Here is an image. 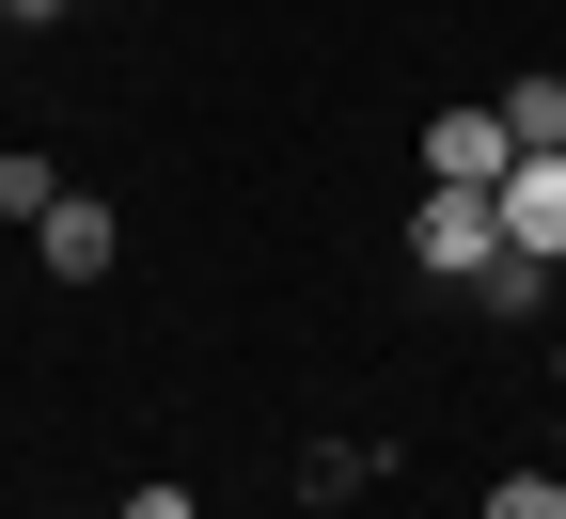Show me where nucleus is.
I'll return each mask as SVG.
<instances>
[{
  "mask_svg": "<svg viewBox=\"0 0 566 519\" xmlns=\"http://www.w3.org/2000/svg\"><path fill=\"white\" fill-rule=\"evenodd\" d=\"M520 174V126L504 111H441L424 126V189H504Z\"/></svg>",
  "mask_w": 566,
  "mask_h": 519,
  "instance_id": "2",
  "label": "nucleus"
},
{
  "mask_svg": "<svg viewBox=\"0 0 566 519\" xmlns=\"http://www.w3.org/2000/svg\"><path fill=\"white\" fill-rule=\"evenodd\" d=\"M551 378H566V346H551Z\"/></svg>",
  "mask_w": 566,
  "mask_h": 519,
  "instance_id": "11",
  "label": "nucleus"
},
{
  "mask_svg": "<svg viewBox=\"0 0 566 519\" xmlns=\"http://www.w3.org/2000/svg\"><path fill=\"white\" fill-rule=\"evenodd\" d=\"M488 205H504V237H520L535 268H566V142H551V158H520V174L488 189Z\"/></svg>",
  "mask_w": 566,
  "mask_h": 519,
  "instance_id": "3",
  "label": "nucleus"
},
{
  "mask_svg": "<svg viewBox=\"0 0 566 519\" xmlns=\"http://www.w3.org/2000/svg\"><path fill=\"white\" fill-rule=\"evenodd\" d=\"M504 252H520V237H504V205H488V189H424V205H409V268H441V283H488Z\"/></svg>",
  "mask_w": 566,
  "mask_h": 519,
  "instance_id": "1",
  "label": "nucleus"
},
{
  "mask_svg": "<svg viewBox=\"0 0 566 519\" xmlns=\"http://www.w3.org/2000/svg\"><path fill=\"white\" fill-rule=\"evenodd\" d=\"M504 126H520V158H551V142H566V80H520V95H504Z\"/></svg>",
  "mask_w": 566,
  "mask_h": 519,
  "instance_id": "5",
  "label": "nucleus"
},
{
  "mask_svg": "<svg viewBox=\"0 0 566 519\" xmlns=\"http://www.w3.org/2000/svg\"><path fill=\"white\" fill-rule=\"evenodd\" d=\"M32 17H80V0H32Z\"/></svg>",
  "mask_w": 566,
  "mask_h": 519,
  "instance_id": "9",
  "label": "nucleus"
},
{
  "mask_svg": "<svg viewBox=\"0 0 566 519\" xmlns=\"http://www.w3.org/2000/svg\"><path fill=\"white\" fill-rule=\"evenodd\" d=\"M48 205H63V174H48L32 142H17V158H0V220H48Z\"/></svg>",
  "mask_w": 566,
  "mask_h": 519,
  "instance_id": "6",
  "label": "nucleus"
},
{
  "mask_svg": "<svg viewBox=\"0 0 566 519\" xmlns=\"http://www.w3.org/2000/svg\"><path fill=\"white\" fill-rule=\"evenodd\" d=\"M111 519H205V504H189V488H174V473H158V488H126V504H111Z\"/></svg>",
  "mask_w": 566,
  "mask_h": 519,
  "instance_id": "8",
  "label": "nucleus"
},
{
  "mask_svg": "<svg viewBox=\"0 0 566 519\" xmlns=\"http://www.w3.org/2000/svg\"><path fill=\"white\" fill-rule=\"evenodd\" d=\"M32 252H48V283H95V268H111L126 237H111V205H95V189H63V205L32 220Z\"/></svg>",
  "mask_w": 566,
  "mask_h": 519,
  "instance_id": "4",
  "label": "nucleus"
},
{
  "mask_svg": "<svg viewBox=\"0 0 566 519\" xmlns=\"http://www.w3.org/2000/svg\"><path fill=\"white\" fill-rule=\"evenodd\" d=\"M0 17H32V0H0Z\"/></svg>",
  "mask_w": 566,
  "mask_h": 519,
  "instance_id": "10",
  "label": "nucleus"
},
{
  "mask_svg": "<svg viewBox=\"0 0 566 519\" xmlns=\"http://www.w3.org/2000/svg\"><path fill=\"white\" fill-rule=\"evenodd\" d=\"M488 519H566V473H504V488H488Z\"/></svg>",
  "mask_w": 566,
  "mask_h": 519,
  "instance_id": "7",
  "label": "nucleus"
}]
</instances>
